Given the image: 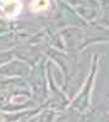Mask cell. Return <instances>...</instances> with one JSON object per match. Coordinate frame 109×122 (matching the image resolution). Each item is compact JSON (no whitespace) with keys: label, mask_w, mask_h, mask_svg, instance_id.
<instances>
[{"label":"cell","mask_w":109,"mask_h":122,"mask_svg":"<svg viewBox=\"0 0 109 122\" xmlns=\"http://www.w3.org/2000/svg\"><path fill=\"white\" fill-rule=\"evenodd\" d=\"M3 9V12H5L6 17L14 18L21 11V1L20 0H5L0 5Z\"/></svg>","instance_id":"6da1fadb"},{"label":"cell","mask_w":109,"mask_h":122,"mask_svg":"<svg viewBox=\"0 0 109 122\" xmlns=\"http://www.w3.org/2000/svg\"><path fill=\"white\" fill-rule=\"evenodd\" d=\"M50 1L49 0H33L31 3V10L33 12H42L49 7Z\"/></svg>","instance_id":"7a4b0ae2"}]
</instances>
